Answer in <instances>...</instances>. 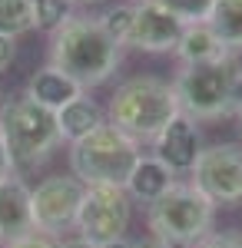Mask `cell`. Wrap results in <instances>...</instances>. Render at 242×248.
<instances>
[{"mask_svg":"<svg viewBox=\"0 0 242 248\" xmlns=\"http://www.w3.org/2000/svg\"><path fill=\"white\" fill-rule=\"evenodd\" d=\"M120 60H123V46L103 33L96 17H70L60 30H53L47 63L67 73L86 93L116 73Z\"/></svg>","mask_w":242,"mask_h":248,"instance_id":"6da1fadb","label":"cell"},{"mask_svg":"<svg viewBox=\"0 0 242 248\" xmlns=\"http://www.w3.org/2000/svg\"><path fill=\"white\" fill-rule=\"evenodd\" d=\"M179 116V103L173 93V83L159 77H130L123 79L110 96L106 123L130 136L136 146L156 142L159 133Z\"/></svg>","mask_w":242,"mask_h":248,"instance_id":"7a4b0ae2","label":"cell"},{"mask_svg":"<svg viewBox=\"0 0 242 248\" xmlns=\"http://www.w3.org/2000/svg\"><path fill=\"white\" fill-rule=\"evenodd\" d=\"M146 225L169 248H199L216 229V205L192 182H173L166 195L146 205Z\"/></svg>","mask_w":242,"mask_h":248,"instance_id":"3957f363","label":"cell"},{"mask_svg":"<svg viewBox=\"0 0 242 248\" xmlns=\"http://www.w3.org/2000/svg\"><path fill=\"white\" fill-rule=\"evenodd\" d=\"M0 139H3L14 172L40 166L63 142L56 113L27 96H14V99L0 103Z\"/></svg>","mask_w":242,"mask_h":248,"instance_id":"277c9868","label":"cell"},{"mask_svg":"<svg viewBox=\"0 0 242 248\" xmlns=\"http://www.w3.org/2000/svg\"><path fill=\"white\" fill-rule=\"evenodd\" d=\"M242 77V63L225 57L219 63L203 66H179L173 77V93L179 103V113L192 123H209L236 113V83Z\"/></svg>","mask_w":242,"mask_h":248,"instance_id":"5b68a950","label":"cell"},{"mask_svg":"<svg viewBox=\"0 0 242 248\" xmlns=\"http://www.w3.org/2000/svg\"><path fill=\"white\" fill-rule=\"evenodd\" d=\"M139 155L143 153L130 136L103 123L90 136L70 142V172L83 186H126Z\"/></svg>","mask_w":242,"mask_h":248,"instance_id":"8992f818","label":"cell"},{"mask_svg":"<svg viewBox=\"0 0 242 248\" xmlns=\"http://www.w3.org/2000/svg\"><path fill=\"white\" fill-rule=\"evenodd\" d=\"M133 215V199L123 186H86L76 212V238L106 248L126 238Z\"/></svg>","mask_w":242,"mask_h":248,"instance_id":"52a82bcc","label":"cell"},{"mask_svg":"<svg viewBox=\"0 0 242 248\" xmlns=\"http://www.w3.org/2000/svg\"><path fill=\"white\" fill-rule=\"evenodd\" d=\"M189 182L203 192L219 209H232L242 202V146L236 142H216L196 155V166L189 172Z\"/></svg>","mask_w":242,"mask_h":248,"instance_id":"ba28073f","label":"cell"},{"mask_svg":"<svg viewBox=\"0 0 242 248\" xmlns=\"http://www.w3.org/2000/svg\"><path fill=\"white\" fill-rule=\"evenodd\" d=\"M83 182L70 175H47L37 189H30V212H34V229L40 235H63L76 229V212L83 202Z\"/></svg>","mask_w":242,"mask_h":248,"instance_id":"9c48e42d","label":"cell"},{"mask_svg":"<svg viewBox=\"0 0 242 248\" xmlns=\"http://www.w3.org/2000/svg\"><path fill=\"white\" fill-rule=\"evenodd\" d=\"M183 20L169 14L163 3L156 0H139L133 3V30H130V46L143 53H169L183 37Z\"/></svg>","mask_w":242,"mask_h":248,"instance_id":"30bf717a","label":"cell"},{"mask_svg":"<svg viewBox=\"0 0 242 248\" xmlns=\"http://www.w3.org/2000/svg\"><path fill=\"white\" fill-rule=\"evenodd\" d=\"M30 232H37L30 212V186L20 179V172H14L0 179V245H14Z\"/></svg>","mask_w":242,"mask_h":248,"instance_id":"8fae6325","label":"cell"},{"mask_svg":"<svg viewBox=\"0 0 242 248\" xmlns=\"http://www.w3.org/2000/svg\"><path fill=\"white\" fill-rule=\"evenodd\" d=\"M153 149H156L153 155H156L159 162H166L176 175H179V172H192L196 155H199V129H196V123H192L189 116L179 113L166 129L159 133V139L153 142Z\"/></svg>","mask_w":242,"mask_h":248,"instance_id":"7c38bea8","label":"cell"},{"mask_svg":"<svg viewBox=\"0 0 242 248\" xmlns=\"http://www.w3.org/2000/svg\"><path fill=\"white\" fill-rule=\"evenodd\" d=\"M173 182H176V172L149 153V155H139V159H136V166H133V172H130V179H126L123 189H126L130 199L143 202V205H153L159 195L169 192Z\"/></svg>","mask_w":242,"mask_h":248,"instance_id":"4fadbf2b","label":"cell"},{"mask_svg":"<svg viewBox=\"0 0 242 248\" xmlns=\"http://www.w3.org/2000/svg\"><path fill=\"white\" fill-rule=\"evenodd\" d=\"M23 96L40 103V106H47V109H53V113H60L67 103H73L76 96H83V90L67 73H60L56 66L47 63V66H40L37 73L27 79V93Z\"/></svg>","mask_w":242,"mask_h":248,"instance_id":"5bb4252c","label":"cell"},{"mask_svg":"<svg viewBox=\"0 0 242 248\" xmlns=\"http://www.w3.org/2000/svg\"><path fill=\"white\" fill-rule=\"evenodd\" d=\"M173 53L179 60V66H203V63H219V60L232 57L223 46V40L209 30V23H186Z\"/></svg>","mask_w":242,"mask_h":248,"instance_id":"9a60e30c","label":"cell"},{"mask_svg":"<svg viewBox=\"0 0 242 248\" xmlns=\"http://www.w3.org/2000/svg\"><path fill=\"white\" fill-rule=\"evenodd\" d=\"M106 123V116L103 109L96 106V99L90 96H76L73 103H67L60 113H56V126H60V139L63 142H76V139H83V136H90L96 126H103Z\"/></svg>","mask_w":242,"mask_h":248,"instance_id":"2e32d148","label":"cell"},{"mask_svg":"<svg viewBox=\"0 0 242 248\" xmlns=\"http://www.w3.org/2000/svg\"><path fill=\"white\" fill-rule=\"evenodd\" d=\"M206 23L229 53H242V0H212Z\"/></svg>","mask_w":242,"mask_h":248,"instance_id":"e0dca14e","label":"cell"},{"mask_svg":"<svg viewBox=\"0 0 242 248\" xmlns=\"http://www.w3.org/2000/svg\"><path fill=\"white\" fill-rule=\"evenodd\" d=\"M37 27L34 20V0H0V33L20 37Z\"/></svg>","mask_w":242,"mask_h":248,"instance_id":"ac0fdd59","label":"cell"},{"mask_svg":"<svg viewBox=\"0 0 242 248\" xmlns=\"http://www.w3.org/2000/svg\"><path fill=\"white\" fill-rule=\"evenodd\" d=\"M96 23L103 27V33L120 43V46H130V30H133V3H116V7H106Z\"/></svg>","mask_w":242,"mask_h":248,"instance_id":"d6986e66","label":"cell"},{"mask_svg":"<svg viewBox=\"0 0 242 248\" xmlns=\"http://www.w3.org/2000/svg\"><path fill=\"white\" fill-rule=\"evenodd\" d=\"M73 17V3L70 0H34V20L40 30H60L67 20Z\"/></svg>","mask_w":242,"mask_h":248,"instance_id":"ffe728a7","label":"cell"},{"mask_svg":"<svg viewBox=\"0 0 242 248\" xmlns=\"http://www.w3.org/2000/svg\"><path fill=\"white\" fill-rule=\"evenodd\" d=\"M156 3H163L183 23H206L209 10H212V0H156Z\"/></svg>","mask_w":242,"mask_h":248,"instance_id":"44dd1931","label":"cell"},{"mask_svg":"<svg viewBox=\"0 0 242 248\" xmlns=\"http://www.w3.org/2000/svg\"><path fill=\"white\" fill-rule=\"evenodd\" d=\"M199 248H242V232H212Z\"/></svg>","mask_w":242,"mask_h":248,"instance_id":"7402d4cb","label":"cell"},{"mask_svg":"<svg viewBox=\"0 0 242 248\" xmlns=\"http://www.w3.org/2000/svg\"><path fill=\"white\" fill-rule=\"evenodd\" d=\"M7 248H60V242H56V238H50V235L30 232L27 238H20V242H14V245H7Z\"/></svg>","mask_w":242,"mask_h":248,"instance_id":"603a6c76","label":"cell"},{"mask_svg":"<svg viewBox=\"0 0 242 248\" xmlns=\"http://www.w3.org/2000/svg\"><path fill=\"white\" fill-rule=\"evenodd\" d=\"M14 63V37H3L0 33V73Z\"/></svg>","mask_w":242,"mask_h":248,"instance_id":"cb8c5ba5","label":"cell"},{"mask_svg":"<svg viewBox=\"0 0 242 248\" xmlns=\"http://www.w3.org/2000/svg\"><path fill=\"white\" fill-rule=\"evenodd\" d=\"M7 175H14V166H10V155H7L3 139H0V179H7Z\"/></svg>","mask_w":242,"mask_h":248,"instance_id":"d4e9b609","label":"cell"},{"mask_svg":"<svg viewBox=\"0 0 242 248\" xmlns=\"http://www.w3.org/2000/svg\"><path fill=\"white\" fill-rule=\"evenodd\" d=\"M136 248H169L166 242H159V238H153V235H149V238H143V242H136Z\"/></svg>","mask_w":242,"mask_h":248,"instance_id":"484cf974","label":"cell"},{"mask_svg":"<svg viewBox=\"0 0 242 248\" xmlns=\"http://www.w3.org/2000/svg\"><path fill=\"white\" fill-rule=\"evenodd\" d=\"M60 248H100V245H90V242H83V238H67Z\"/></svg>","mask_w":242,"mask_h":248,"instance_id":"4316f807","label":"cell"},{"mask_svg":"<svg viewBox=\"0 0 242 248\" xmlns=\"http://www.w3.org/2000/svg\"><path fill=\"white\" fill-rule=\"evenodd\" d=\"M232 119H236V133H239V139H242V106H236V113H232Z\"/></svg>","mask_w":242,"mask_h":248,"instance_id":"83f0119b","label":"cell"},{"mask_svg":"<svg viewBox=\"0 0 242 248\" xmlns=\"http://www.w3.org/2000/svg\"><path fill=\"white\" fill-rule=\"evenodd\" d=\"M106 248H136V242H126V238H120V242H113V245Z\"/></svg>","mask_w":242,"mask_h":248,"instance_id":"f1b7e54d","label":"cell"},{"mask_svg":"<svg viewBox=\"0 0 242 248\" xmlns=\"http://www.w3.org/2000/svg\"><path fill=\"white\" fill-rule=\"evenodd\" d=\"M236 106H242V77H239V83H236Z\"/></svg>","mask_w":242,"mask_h":248,"instance_id":"f546056e","label":"cell"},{"mask_svg":"<svg viewBox=\"0 0 242 248\" xmlns=\"http://www.w3.org/2000/svg\"><path fill=\"white\" fill-rule=\"evenodd\" d=\"M73 7H90V3H100V0H70Z\"/></svg>","mask_w":242,"mask_h":248,"instance_id":"4dcf8cb0","label":"cell"},{"mask_svg":"<svg viewBox=\"0 0 242 248\" xmlns=\"http://www.w3.org/2000/svg\"><path fill=\"white\" fill-rule=\"evenodd\" d=\"M0 103H3V99H0Z\"/></svg>","mask_w":242,"mask_h":248,"instance_id":"1f68e13d","label":"cell"}]
</instances>
